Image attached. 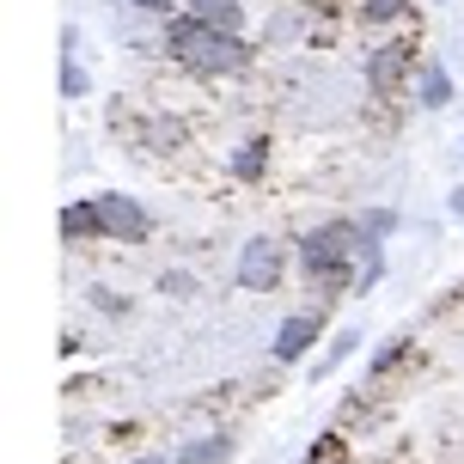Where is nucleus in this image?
<instances>
[{
    "label": "nucleus",
    "instance_id": "nucleus-1",
    "mask_svg": "<svg viewBox=\"0 0 464 464\" xmlns=\"http://www.w3.org/2000/svg\"><path fill=\"white\" fill-rule=\"evenodd\" d=\"M361 220H330V227L318 232H305V245H300V269L312 276V287L318 294H348L354 281H361V269H354V256H361Z\"/></svg>",
    "mask_w": 464,
    "mask_h": 464
},
{
    "label": "nucleus",
    "instance_id": "nucleus-2",
    "mask_svg": "<svg viewBox=\"0 0 464 464\" xmlns=\"http://www.w3.org/2000/svg\"><path fill=\"white\" fill-rule=\"evenodd\" d=\"M165 49H171L189 73H238V68H251V44H245V37L208 31L202 19H189V13L165 24Z\"/></svg>",
    "mask_w": 464,
    "mask_h": 464
},
{
    "label": "nucleus",
    "instance_id": "nucleus-3",
    "mask_svg": "<svg viewBox=\"0 0 464 464\" xmlns=\"http://www.w3.org/2000/svg\"><path fill=\"white\" fill-rule=\"evenodd\" d=\"M281 276H287V251L276 238H251L245 256H238V287L245 294H269V287H281Z\"/></svg>",
    "mask_w": 464,
    "mask_h": 464
},
{
    "label": "nucleus",
    "instance_id": "nucleus-4",
    "mask_svg": "<svg viewBox=\"0 0 464 464\" xmlns=\"http://www.w3.org/2000/svg\"><path fill=\"white\" fill-rule=\"evenodd\" d=\"M410 62H416V44H410V37H392V44L372 49V55H367V86H372V98H397V86H403Z\"/></svg>",
    "mask_w": 464,
    "mask_h": 464
},
{
    "label": "nucleus",
    "instance_id": "nucleus-5",
    "mask_svg": "<svg viewBox=\"0 0 464 464\" xmlns=\"http://www.w3.org/2000/svg\"><path fill=\"white\" fill-rule=\"evenodd\" d=\"M98 220H104V238H122V245L153 232V214L140 208L135 196H98Z\"/></svg>",
    "mask_w": 464,
    "mask_h": 464
},
{
    "label": "nucleus",
    "instance_id": "nucleus-6",
    "mask_svg": "<svg viewBox=\"0 0 464 464\" xmlns=\"http://www.w3.org/2000/svg\"><path fill=\"white\" fill-rule=\"evenodd\" d=\"M312 343H318V318H312V312H294V318H281V330H276V361H305Z\"/></svg>",
    "mask_w": 464,
    "mask_h": 464
},
{
    "label": "nucleus",
    "instance_id": "nucleus-7",
    "mask_svg": "<svg viewBox=\"0 0 464 464\" xmlns=\"http://www.w3.org/2000/svg\"><path fill=\"white\" fill-rule=\"evenodd\" d=\"M189 19H202L208 31H227V37H238L245 31V6L238 0H184Z\"/></svg>",
    "mask_w": 464,
    "mask_h": 464
},
{
    "label": "nucleus",
    "instance_id": "nucleus-8",
    "mask_svg": "<svg viewBox=\"0 0 464 464\" xmlns=\"http://www.w3.org/2000/svg\"><path fill=\"white\" fill-rule=\"evenodd\" d=\"M62 232H68V245H80V238H104L98 196H92V202H73V208H62Z\"/></svg>",
    "mask_w": 464,
    "mask_h": 464
},
{
    "label": "nucleus",
    "instance_id": "nucleus-9",
    "mask_svg": "<svg viewBox=\"0 0 464 464\" xmlns=\"http://www.w3.org/2000/svg\"><path fill=\"white\" fill-rule=\"evenodd\" d=\"M416 98L428 104V111H440V104H452V80H446L440 62H428V68L416 73Z\"/></svg>",
    "mask_w": 464,
    "mask_h": 464
},
{
    "label": "nucleus",
    "instance_id": "nucleus-10",
    "mask_svg": "<svg viewBox=\"0 0 464 464\" xmlns=\"http://www.w3.org/2000/svg\"><path fill=\"white\" fill-rule=\"evenodd\" d=\"M232 434H208V440H189L184 452H178V464H227L232 459Z\"/></svg>",
    "mask_w": 464,
    "mask_h": 464
},
{
    "label": "nucleus",
    "instance_id": "nucleus-11",
    "mask_svg": "<svg viewBox=\"0 0 464 464\" xmlns=\"http://www.w3.org/2000/svg\"><path fill=\"white\" fill-rule=\"evenodd\" d=\"M263 165H269V140H245L238 153H232V178H263Z\"/></svg>",
    "mask_w": 464,
    "mask_h": 464
},
{
    "label": "nucleus",
    "instance_id": "nucleus-12",
    "mask_svg": "<svg viewBox=\"0 0 464 464\" xmlns=\"http://www.w3.org/2000/svg\"><path fill=\"white\" fill-rule=\"evenodd\" d=\"M410 13V0H361V19L367 24H397Z\"/></svg>",
    "mask_w": 464,
    "mask_h": 464
},
{
    "label": "nucleus",
    "instance_id": "nucleus-13",
    "mask_svg": "<svg viewBox=\"0 0 464 464\" xmlns=\"http://www.w3.org/2000/svg\"><path fill=\"white\" fill-rule=\"evenodd\" d=\"M354 343H361V336H354V330H343V336H336V343H330V354H324V361H318V367H312V372H318V379H324L330 367H343L348 354H354Z\"/></svg>",
    "mask_w": 464,
    "mask_h": 464
},
{
    "label": "nucleus",
    "instance_id": "nucleus-14",
    "mask_svg": "<svg viewBox=\"0 0 464 464\" xmlns=\"http://www.w3.org/2000/svg\"><path fill=\"white\" fill-rule=\"evenodd\" d=\"M62 92L86 98V73H80V62H73V37H68V55H62Z\"/></svg>",
    "mask_w": 464,
    "mask_h": 464
},
{
    "label": "nucleus",
    "instance_id": "nucleus-15",
    "mask_svg": "<svg viewBox=\"0 0 464 464\" xmlns=\"http://www.w3.org/2000/svg\"><path fill=\"white\" fill-rule=\"evenodd\" d=\"M403 354H410V336H397L392 348H379V354H372V379H379V372H385V367H397Z\"/></svg>",
    "mask_w": 464,
    "mask_h": 464
},
{
    "label": "nucleus",
    "instance_id": "nucleus-16",
    "mask_svg": "<svg viewBox=\"0 0 464 464\" xmlns=\"http://www.w3.org/2000/svg\"><path fill=\"white\" fill-rule=\"evenodd\" d=\"M140 13H171V0H135Z\"/></svg>",
    "mask_w": 464,
    "mask_h": 464
},
{
    "label": "nucleus",
    "instance_id": "nucleus-17",
    "mask_svg": "<svg viewBox=\"0 0 464 464\" xmlns=\"http://www.w3.org/2000/svg\"><path fill=\"white\" fill-rule=\"evenodd\" d=\"M452 214H459V220H464V189H459V196H452Z\"/></svg>",
    "mask_w": 464,
    "mask_h": 464
},
{
    "label": "nucleus",
    "instance_id": "nucleus-18",
    "mask_svg": "<svg viewBox=\"0 0 464 464\" xmlns=\"http://www.w3.org/2000/svg\"><path fill=\"white\" fill-rule=\"evenodd\" d=\"M135 464H178V459H135Z\"/></svg>",
    "mask_w": 464,
    "mask_h": 464
}]
</instances>
